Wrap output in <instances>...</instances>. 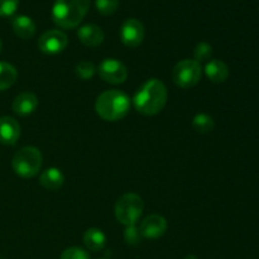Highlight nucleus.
<instances>
[{
    "instance_id": "1",
    "label": "nucleus",
    "mask_w": 259,
    "mask_h": 259,
    "mask_svg": "<svg viewBox=\"0 0 259 259\" xmlns=\"http://www.w3.org/2000/svg\"><path fill=\"white\" fill-rule=\"evenodd\" d=\"M167 88L158 78H149L137 90L133 105L142 115H157L167 104Z\"/></svg>"
},
{
    "instance_id": "2",
    "label": "nucleus",
    "mask_w": 259,
    "mask_h": 259,
    "mask_svg": "<svg viewBox=\"0 0 259 259\" xmlns=\"http://www.w3.org/2000/svg\"><path fill=\"white\" fill-rule=\"evenodd\" d=\"M131 109V99L121 90H108L98 96L95 111L103 120L118 121L125 118Z\"/></svg>"
},
{
    "instance_id": "3",
    "label": "nucleus",
    "mask_w": 259,
    "mask_h": 259,
    "mask_svg": "<svg viewBox=\"0 0 259 259\" xmlns=\"http://www.w3.org/2000/svg\"><path fill=\"white\" fill-rule=\"evenodd\" d=\"M90 8V0H56L52 8V19L62 29L78 27Z\"/></svg>"
},
{
    "instance_id": "4",
    "label": "nucleus",
    "mask_w": 259,
    "mask_h": 259,
    "mask_svg": "<svg viewBox=\"0 0 259 259\" xmlns=\"http://www.w3.org/2000/svg\"><path fill=\"white\" fill-rule=\"evenodd\" d=\"M43 157L38 148L27 146L20 148L12 159L13 171L23 179H32L37 176L42 168Z\"/></svg>"
},
{
    "instance_id": "5",
    "label": "nucleus",
    "mask_w": 259,
    "mask_h": 259,
    "mask_svg": "<svg viewBox=\"0 0 259 259\" xmlns=\"http://www.w3.org/2000/svg\"><path fill=\"white\" fill-rule=\"evenodd\" d=\"M144 209V202L139 195L128 192L119 197L115 204V218L120 224L129 227L137 225Z\"/></svg>"
},
{
    "instance_id": "6",
    "label": "nucleus",
    "mask_w": 259,
    "mask_h": 259,
    "mask_svg": "<svg viewBox=\"0 0 259 259\" xmlns=\"http://www.w3.org/2000/svg\"><path fill=\"white\" fill-rule=\"evenodd\" d=\"M172 81L175 85L181 89H191L200 82L202 76L201 63L195 60H185L180 61L172 68Z\"/></svg>"
},
{
    "instance_id": "7",
    "label": "nucleus",
    "mask_w": 259,
    "mask_h": 259,
    "mask_svg": "<svg viewBox=\"0 0 259 259\" xmlns=\"http://www.w3.org/2000/svg\"><path fill=\"white\" fill-rule=\"evenodd\" d=\"M96 72L101 80L111 85H120L128 78V68L116 58H105L101 61L96 67Z\"/></svg>"
},
{
    "instance_id": "8",
    "label": "nucleus",
    "mask_w": 259,
    "mask_h": 259,
    "mask_svg": "<svg viewBox=\"0 0 259 259\" xmlns=\"http://www.w3.org/2000/svg\"><path fill=\"white\" fill-rule=\"evenodd\" d=\"M68 38L62 30L50 29L43 33L38 39V48L46 55H57L66 50Z\"/></svg>"
},
{
    "instance_id": "9",
    "label": "nucleus",
    "mask_w": 259,
    "mask_h": 259,
    "mask_svg": "<svg viewBox=\"0 0 259 259\" xmlns=\"http://www.w3.org/2000/svg\"><path fill=\"white\" fill-rule=\"evenodd\" d=\"M120 40L125 47L136 48L142 45L146 35V30H144L143 24L141 20L136 19V18H129L125 22L121 24L120 28Z\"/></svg>"
},
{
    "instance_id": "10",
    "label": "nucleus",
    "mask_w": 259,
    "mask_h": 259,
    "mask_svg": "<svg viewBox=\"0 0 259 259\" xmlns=\"http://www.w3.org/2000/svg\"><path fill=\"white\" fill-rule=\"evenodd\" d=\"M167 220L159 214L148 215L139 225V232L146 239H158L166 233Z\"/></svg>"
},
{
    "instance_id": "11",
    "label": "nucleus",
    "mask_w": 259,
    "mask_h": 259,
    "mask_svg": "<svg viewBox=\"0 0 259 259\" xmlns=\"http://www.w3.org/2000/svg\"><path fill=\"white\" fill-rule=\"evenodd\" d=\"M20 137V125L12 116L0 118V143L13 146Z\"/></svg>"
},
{
    "instance_id": "12",
    "label": "nucleus",
    "mask_w": 259,
    "mask_h": 259,
    "mask_svg": "<svg viewBox=\"0 0 259 259\" xmlns=\"http://www.w3.org/2000/svg\"><path fill=\"white\" fill-rule=\"evenodd\" d=\"M38 106V98L30 91H25V93L19 94L17 98L14 99L12 104V109L17 115L19 116H28Z\"/></svg>"
},
{
    "instance_id": "13",
    "label": "nucleus",
    "mask_w": 259,
    "mask_h": 259,
    "mask_svg": "<svg viewBox=\"0 0 259 259\" xmlns=\"http://www.w3.org/2000/svg\"><path fill=\"white\" fill-rule=\"evenodd\" d=\"M104 32L100 27L95 24H85L78 28L77 38L83 46L98 47L104 42Z\"/></svg>"
},
{
    "instance_id": "14",
    "label": "nucleus",
    "mask_w": 259,
    "mask_h": 259,
    "mask_svg": "<svg viewBox=\"0 0 259 259\" xmlns=\"http://www.w3.org/2000/svg\"><path fill=\"white\" fill-rule=\"evenodd\" d=\"M65 184V175L60 168L50 167L39 175V185L48 191H57Z\"/></svg>"
},
{
    "instance_id": "15",
    "label": "nucleus",
    "mask_w": 259,
    "mask_h": 259,
    "mask_svg": "<svg viewBox=\"0 0 259 259\" xmlns=\"http://www.w3.org/2000/svg\"><path fill=\"white\" fill-rule=\"evenodd\" d=\"M205 75L211 82L222 83L229 76V67L222 60H210L205 65Z\"/></svg>"
},
{
    "instance_id": "16",
    "label": "nucleus",
    "mask_w": 259,
    "mask_h": 259,
    "mask_svg": "<svg viewBox=\"0 0 259 259\" xmlns=\"http://www.w3.org/2000/svg\"><path fill=\"white\" fill-rule=\"evenodd\" d=\"M13 32L22 39H30L35 34V23L27 15H17L12 22Z\"/></svg>"
},
{
    "instance_id": "17",
    "label": "nucleus",
    "mask_w": 259,
    "mask_h": 259,
    "mask_svg": "<svg viewBox=\"0 0 259 259\" xmlns=\"http://www.w3.org/2000/svg\"><path fill=\"white\" fill-rule=\"evenodd\" d=\"M83 244L91 252H100L106 244V235L99 228H90L83 234Z\"/></svg>"
},
{
    "instance_id": "18",
    "label": "nucleus",
    "mask_w": 259,
    "mask_h": 259,
    "mask_svg": "<svg viewBox=\"0 0 259 259\" xmlns=\"http://www.w3.org/2000/svg\"><path fill=\"white\" fill-rule=\"evenodd\" d=\"M18 78V71L12 63L0 61V91L8 90L15 83Z\"/></svg>"
},
{
    "instance_id": "19",
    "label": "nucleus",
    "mask_w": 259,
    "mask_h": 259,
    "mask_svg": "<svg viewBox=\"0 0 259 259\" xmlns=\"http://www.w3.org/2000/svg\"><path fill=\"white\" fill-rule=\"evenodd\" d=\"M192 128L195 132L200 134L211 133L215 128V121L211 115L206 113H199L194 116L191 123Z\"/></svg>"
},
{
    "instance_id": "20",
    "label": "nucleus",
    "mask_w": 259,
    "mask_h": 259,
    "mask_svg": "<svg viewBox=\"0 0 259 259\" xmlns=\"http://www.w3.org/2000/svg\"><path fill=\"white\" fill-rule=\"evenodd\" d=\"M75 72L77 77H80L81 80H91L96 73V66L93 62H90V61H80L76 65Z\"/></svg>"
},
{
    "instance_id": "21",
    "label": "nucleus",
    "mask_w": 259,
    "mask_h": 259,
    "mask_svg": "<svg viewBox=\"0 0 259 259\" xmlns=\"http://www.w3.org/2000/svg\"><path fill=\"white\" fill-rule=\"evenodd\" d=\"M211 56L212 47L210 43L200 42L197 43L196 47L194 48V60L197 61L199 63L204 62V61H209Z\"/></svg>"
},
{
    "instance_id": "22",
    "label": "nucleus",
    "mask_w": 259,
    "mask_h": 259,
    "mask_svg": "<svg viewBox=\"0 0 259 259\" xmlns=\"http://www.w3.org/2000/svg\"><path fill=\"white\" fill-rule=\"evenodd\" d=\"M96 10L104 17L113 15L119 8V0H95Z\"/></svg>"
},
{
    "instance_id": "23",
    "label": "nucleus",
    "mask_w": 259,
    "mask_h": 259,
    "mask_svg": "<svg viewBox=\"0 0 259 259\" xmlns=\"http://www.w3.org/2000/svg\"><path fill=\"white\" fill-rule=\"evenodd\" d=\"M142 234L137 225H129L124 230V240L129 245H138L142 240Z\"/></svg>"
},
{
    "instance_id": "24",
    "label": "nucleus",
    "mask_w": 259,
    "mask_h": 259,
    "mask_svg": "<svg viewBox=\"0 0 259 259\" xmlns=\"http://www.w3.org/2000/svg\"><path fill=\"white\" fill-rule=\"evenodd\" d=\"M61 259H90V255L83 248L70 247L61 253Z\"/></svg>"
},
{
    "instance_id": "25",
    "label": "nucleus",
    "mask_w": 259,
    "mask_h": 259,
    "mask_svg": "<svg viewBox=\"0 0 259 259\" xmlns=\"http://www.w3.org/2000/svg\"><path fill=\"white\" fill-rule=\"evenodd\" d=\"M19 5V0H0V17H10Z\"/></svg>"
},
{
    "instance_id": "26",
    "label": "nucleus",
    "mask_w": 259,
    "mask_h": 259,
    "mask_svg": "<svg viewBox=\"0 0 259 259\" xmlns=\"http://www.w3.org/2000/svg\"><path fill=\"white\" fill-rule=\"evenodd\" d=\"M185 259H197L196 257H195V255L194 254H190V255H187V257L186 258H185Z\"/></svg>"
},
{
    "instance_id": "27",
    "label": "nucleus",
    "mask_w": 259,
    "mask_h": 259,
    "mask_svg": "<svg viewBox=\"0 0 259 259\" xmlns=\"http://www.w3.org/2000/svg\"><path fill=\"white\" fill-rule=\"evenodd\" d=\"M2 47H3V45H2V40H0V52H2Z\"/></svg>"
},
{
    "instance_id": "28",
    "label": "nucleus",
    "mask_w": 259,
    "mask_h": 259,
    "mask_svg": "<svg viewBox=\"0 0 259 259\" xmlns=\"http://www.w3.org/2000/svg\"><path fill=\"white\" fill-rule=\"evenodd\" d=\"M100 259H105V258H100Z\"/></svg>"
}]
</instances>
